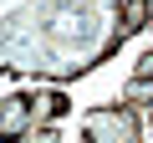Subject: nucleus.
Returning a JSON list of instances; mask_svg holds the SVG:
<instances>
[{
	"label": "nucleus",
	"mask_w": 153,
	"mask_h": 143,
	"mask_svg": "<svg viewBox=\"0 0 153 143\" xmlns=\"http://www.w3.org/2000/svg\"><path fill=\"white\" fill-rule=\"evenodd\" d=\"M128 41L123 0H0V72L76 82Z\"/></svg>",
	"instance_id": "1"
},
{
	"label": "nucleus",
	"mask_w": 153,
	"mask_h": 143,
	"mask_svg": "<svg viewBox=\"0 0 153 143\" xmlns=\"http://www.w3.org/2000/svg\"><path fill=\"white\" fill-rule=\"evenodd\" d=\"M71 112L66 92H10V97H0V138H51L56 123Z\"/></svg>",
	"instance_id": "2"
},
{
	"label": "nucleus",
	"mask_w": 153,
	"mask_h": 143,
	"mask_svg": "<svg viewBox=\"0 0 153 143\" xmlns=\"http://www.w3.org/2000/svg\"><path fill=\"white\" fill-rule=\"evenodd\" d=\"M82 138H87V143H138V138H143L138 107H133V102L92 107V112L82 118Z\"/></svg>",
	"instance_id": "3"
},
{
	"label": "nucleus",
	"mask_w": 153,
	"mask_h": 143,
	"mask_svg": "<svg viewBox=\"0 0 153 143\" xmlns=\"http://www.w3.org/2000/svg\"><path fill=\"white\" fill-rule=\"evenodd\" d=\"M123 102H133V107H153V51L138 56L133 77H128V87H123Z\"/></svg>",
	"instance_id": "4"
}]
</instances>
